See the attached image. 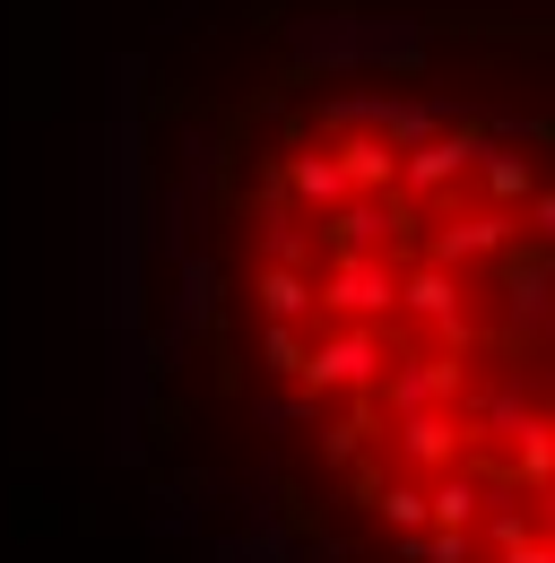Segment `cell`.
I'll use <instances>...</instances> for the list:
<instances>
[{
	"instance_id": "1",
	"label": "cell",
	"mask_w": 555,
	"mask_h": 563,
	"mask_svg": "<svg viewBox=\"0 0 555 563\" xmlns=\"http://www.w3.org/2000/svg\"><path fill=\"white\" fill-rule=\"evenodd\" d=\"M113 451L183 563H555V0H192L105 165Z\"/></svg>"
}]
</instances>
